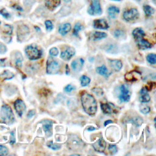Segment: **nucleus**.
I'll list each match as a JSON object with an SVG mask.
<instances>
[{"mask_svg": "<svg viewBox=\"0 0 156 156\" xmlns=\"http://www.w3.org/2000/svg\"><path fill=\"white\" fill-rule=\"evenodd\" d=\"M80 101L85 112L90 116H94L97 112L98 105L93 95L86 91H83L81 94Z\"/></svg>", "mask_w": 156, "mask_h": 156, "instance_id": "f257e3e1", "label": "nucleus"}, {"mask_svg": "<svg viewBox=\"0 0 156 156\" xmlns=\"http://www.w3.org/2000/svg\"><path fill=\"white\" fill-rule=\"evenodd\" d=\"M0 116L6 124H12L15 121V116L11 107L7 105H3L0 110Z\"/></svg>", "mask_w": 156, "mask_h": 156, "instance_id": "f03ea898", "label": "nucleus"}, {"mask_svg": "<svg viewBox=\"0 0 156 156\" xmlns=\"http://www.w3.org/2000/svg\"><path fill=\"white\" fill-rule=\"evenodd\" d=\"M25 53L27 58L30 60L39 59L42 55V51L36 44H32L26 46Z\"/></svg>", "mask_w": 156, "mask_h": 156, "instance_id": "7ed1b4c3", "label": "nucleus"}, {"mask_svg": "<svg viewBox=\"0 0 156 156\" xmlns=\"http://www.w3.org/2000/svg\"><path fill=\"white\" fill-rule=\"evenodd\" d=\"M60 69V62L52 57H49L46 62V73L48 74L58 73Z\"/></svg>", "mask_w": 156, "mask_h": 156, "instance_id": "20e7f679", "label": "nucleus"}, {"mask_svg": "<svg viewBox=\"0 0 156 156\" xmlns=\"http://www.w3.org/2000/svg\"><path fill=\"white\" fill-rule=\"evenodd\" d=\"M132 92L129 87L126 84H122L119 88L118 99L121 102H127L130 100Z\"/></svg>", "mask_w": 156, "mask_h": 156, "instance_id": "39448f33", "label": "nucleus"}, {"mask_svg": "<svg viewBox=\"0 0 156 156\" xmlns=\"http://www.w3.org/2000/svg\"><path fill=\"white\" fill-rule=\"evenodd\" d=\"M122 17L126 21H132L136 20L139 17V12L136 9L132 8L124 12Z\"/></svg>", "mask_w": 156, "mask_h": 156, "instance_id": "423d86ee", "label": "nucleus"}, {"mask_svg": "<svg viewBox=\"0 0 156 156\" xmlns=\"http://www.w3.org/2000/svg\"><path fill=\"white\" fill-rule=\"evenodd\" d=\"M101 108L104 114L109 115L112 113H116L118 111V107L109 102H101Z\"/></svg>", "mask_w": 156, "mask_h": 156, "instance_id": "0eeeda50", "label": "nucleus"}, {"mask_svg": "<svg viewBox=\"0 0 156 156\" xmlns=\"http://www.w3.org/2000/svg\"><path fill=\"white\" fill-rule=\"evenodd\" d=\"M87 12L90 15H101L102 13V9L99 0H91V5L88 9Z\"/></svg>", "mask_w": 156, "mask_h": 156, "instance_id": "6e6552de", "label": "nucleus"}, {"mask_svg": "<svg viewBox=\"0 0 156 156\" xmlns=\"http://www.w3.org/2000/svg\"><path fill=\"white\" fill-rule=\"evenodd\" d=\"M17 38L19 41H22L25 39L27 35L29 34V27L24 24H21L18 26L17 28Z\"/></svg>", "mask_w": 156, "mask_h": 156, "instance_id": "1a4fd4ad", "label": "nucleus"}, {"mask_svg": "<svg viewBox=\"0 0 156 156\" xmlns=\"http://www.w3.org/2000/svg\"><path fill=\"white\" fill-rule=\"evenodd\" d=\"M13 106L18 115L20 117H21L26 109V106L24 101L21 99H17L14 102Z\"/></svg>", "mask_w": 156, "mask_h": 156, "instance_id": "9d476101", "label": "nucleus"}, {"mask_svg": "<svg viewBox=\"0 0 156 156\" xmlns=\"http://www.w3.org/2000/svg\"><path fill=\"white\" fill-rule=\"evenodd\" d=\"M76 54V50L74 48L71 46H67L63 51H62L60 54V57L65 60H69Z\"/></svg>", "mask_w": 156, "mask_h": 156, "instance_id": "9b49d317", "label": "nucleus"}, {"mask_svg": "<svg viewBox=\"0 0 156 156\" xmlns=\"http://www.w3.org/2000/svg\"><path fill=\"white\" fill-rule=\"evenodd\" d=\"M84 63V60L82 58H79L74 60L71 63V66L74 72H79L81 71Z\"/></svg>", "mask_w": 156, "mask_h": 156, "instance_id": "f8f14e48", "label": "nucleus"}, {"mask_svg": "<svg viewBox=\"0 0 156 156\" xmlns=\"http://www.w3.org/2000/svg\"><path fill=\"white\" fill-rule=\"evenodd\" d=\"M92 146L96 151L99 152H102L104 151L106 147V143L102 138H101L98 140L94 143H93Z\"/></svg>", "mask_w": 156, "mask_h": 156, "instance_id": "ddd939ff", "label": "nucleus"}, {"mask_svg": "<svg viewBox=\"0 0 156 156\" xmlns=\"http://www.w3.org/2000/svg\"><path fill=\"white\" fill-rule=\"evenodd\" d=\"M93 27L98 29H107L109 26L105 19H97L93 21Z\"/></svg>", "mask_w": 156, "mask_h": 156, "instance_id": "4468645a", "label": "nucleus"}, {"mask_svg": "<svg viewBox=\"0 0 156 156\" xmlns=\"http://www.w3.org/2000/svg\"><path fill=\"white\" fill-rule=\"evenodd\" d=\"M151 100V97L148 93V90L146 87H143L140 91L139 101L141 103H146L149 102Z\"/></svg>", "mask_w": 156, "mask_h": 156, "instance_id": "2eb2a0df", "label": "nucleus"}, {"mask_svg": "<svg viewBox=\"0 0 156 156\" xmlns=\"http://www.w3.org/2000/svg\"><path fill=\"white\" fill-rule=\"evenodd\" d=\"M108 63L110 68L115 71H119L122 67V63L120 60L108 59Z\"/></svg>", "mask_w": 156, "mask_h": 156, "instance_id": "dca6fc26", "label": "nucleus"}, {"mask_svg": "<svg viewBox=\"0 0 156 156\" xmlns=\"http://www.w3.org/2000/svg\"><path fill=\"white\" fill-rule=\"evenodd\" d=\"M43 128L45 132V134L48 136H50L52 135V122L49 119H44L43 122Z\"/></svg>", "mask_w": 156, "mask_h": 156, "instance_id": "f3484780", "label": "nucleus"}, {"mask_svg": "<svg viewBox=\"0 0 156 156\" xmlns=\"http://www.w3.org/2000/svg\"><path fill=\"white\" fill-rule=\"evenodd\" d=\"M71 29V24L68 23H65L60 24V26H58V31L61 35L64 36L70 31Z\"/></svg>", "mask_w": 156, "mask_h": 156, "instance_id": "a211bd4d", "label": "nucleus"}, {"mask_svg": "<svg viewBox=\"0 0 156 156\" xmlns=\"http://www.w3.org/2000/svg\"><path fill=\"white\" fill-rule=\"evenodd\" d=\"M60 0H46L45 5L50 10H54L60 4Z\"/></svg>", "mask_w": 156, "mask_h": 156, "instance_id": "6ab92c4d", "label": "nucleus"}, {"mask_svg": "<svg viewBox=\"0 0 156 156\" xmlns=\"http://www.w3.org/2000/svg\"><path fill=\"white\" fill-rule=\"evenodd\" d=\"M137 46L140 49L145 50L152 48V44L147 40L141 38L137 40Z\"/></svg>", "mask_w": 156, "mask_h": 156, "instance_id": "aec40b11", "label": "nucleus"}, {"mask_svg": "<svg viewBox=\"0 0 156 156\" xmlns=\"http://www.w3.org/2000/svg\"><path fill=\"white\" fill-rule=\"evenodd\" d=\"M132 35L133 38L137 41L143 38V37L145 36V32L141 28L137 27L133 29V30L132 31Z\"/></svg>", "mask_w": 156, "mask_h": 156, "instance_id": "412c9836", "label": "nucleus"}, {"mask_svg": "<svg viewBox=\"0 0 156 156\" xmlns=\"http://www.w3.org/2000/svg\"><path fill=\"white\" fill-rule=\"evenodd\" d=\"M96 71L99 75L103 76L104 77H108L111 74L105 65H102L100 66L97 67L96 69Z\"/></svg>", "mask_w": 156, "mask_h": 156, "instance_id": "4be33fe9", "label": "nucleus"}, {"mask_svg": "<svg viewBox=\"0 0 156 156\" xmlns=\"http://www.w3.org/2000/svg\"><path fill=\"white\" fill-rule=\"evenodd\" d=\"M137 76H141V74L137 71H132L125 75V79L127 82H134L137 80Z\"/></svg>", "mask_w": 156, "mask_h": 156, "instance_id": "5701e85b", "label": "nucleus"}, {"mask_svg": "<svg viewBox=\"0 0 156 156\" xmlns=\"http://www.w3.org/2000/svg\"><path fill=\"white\" fill-rule=\"evenodd\" d=\"M23 60V57L20 52H16L13 55V62L14 64L16 67H21L22 65V62Z\"/></svg>", "mask_w": 156, "mask_h": 156, "instance_id": "b1692460", "label": "nucleus"}, {"mask_svg": "<svg viewBox=\"0 0 156 156\" xmlns=\"http://www.w3.org/2000/svg\"><path fill=\"white\" fill-rule=\"evenodd\" d=\"M108 16L110 18H115L116 17V14L119 13V9L115 5H111L108 8L107 10Z\"/></svg>", "mask_w": 156, "mask_h": 156, "instance_id": "393cba45", "label": "nucleus"}, {"mask_svg": "<svg viewBox=\"0 0 156 156\" xmlns=\"http://www.w3.org/2000/svg\"><path fill=\"white\" fill-rule=\"evenodd\" d=\"M15 74L9 70H5L0 74V79L2 80H10L13 78Z\"/></svg>", "mask_w": 156, "mask_h": 156, "instance_id": "a878e982", "label": "nucleus"}, {"mask_svg": "<svg viewBox=\"0 0 156 156\" xmlns=\"http://www.w3.org/2000/svg\"><path fill=\"white\" fill-rule=\"evenodd\" d=\"M107 36V34L103 32H99V31H95L91 35V39L93 40H101L102 38H105Z\"/></svg>", "mask_w": 156, "mask_h": 156, "instance_id": "bb28decb", "label": "nucleus"}, {"mask_svg": "<svg viewBox=\"0 0 156 156\" xmlns=\"http://www.w3.org/2000/svg\"><path fill=\"white\" fill-rule=\"evenodd\" d=\"M82 141L79 140V138L77 137H73L69 140V146L73 147V149L76 148H78V146L80 145Z\"/></svg>", "mask_w": 156, "mask_h": 156, "instance_id": "cd10ccee", "label": "nucleus"}, {"mask_svg": "<svg viewBox=\"0 0 156 156\" xmlns=\"http://www.w3.org/2000/svg\"><path fill=\"white\" fill-rule=\"evenodd\" d=\"M143 10L147 16H151L155 12V9L149 5H144L143 6Z\"/></svg>", "mask_w": 156, "mask_h": 156, "instance_id": "c85d7f7f", "label": "nucleus"}, {"mask_svg": "<svg viewBox=\"0 0 156 156\" xmlns=\"http://www.w3.org/2000/svg\"><path fill=\"white\" fill-rule=\"evenodd\" d=\"M13 32V27L10 24H5L2 27V33L7 35H11Z\"/></svg>", "mask_w": 156, "mask_h": 156, "instance_id": "c756f323", "label": "nucleus"}, {"mask_svg": "<svg viewBox=\"0 0 156 156\" xmlns=\"http://www.w3.org/2000/svg\"><path fill=\"white\" fill-rule=\"evenodd\" d=\"M80 84L82 87H86L89 85V83H90L91 79L89 77L85 75H82L80 77Z\"/></svg>", "mask_w": 156, "mask_h": 156, "instance_id": "7c9ffc66", "label": "nucleus"}, {"mask_svg": "<svg viewBox=\"0 0 156 156\" xmlns=\"http://www.w3.org/2000/svg\"><path fill=\"white\" fill-rule=\"evenodd\" d=\"M146 60L148 63L151 65L156 63V55L154 53H150L146 55Z\"/></svg>", "mask_w": 156, "mask_h": 156, "instance_id": "2f4dec72", "label": "nucleus"}, {"mask_svg": "<svg viewBox=\"0 0 156 156\" xmlns=\"http://www.w3.org/2000/svg\"><path fill=\"white\" fill-rule=\"evenodd\" d=\"M83 27V26L80 23H77L75 25L74 27L73 28V34L74 36H78L79 32L80 30H82Z\"/></svg>", "mask_w": 156, "mask_h": 156, "instance_id": "473e14b6", "label": "nucleus"}, {"mask_svg": "<svg viewBox=\"0 0 156 156\" xmlns=\"http://www.w3.org/2000/svg\"><path fill=\"white\" fill-rule=\"evenodd\" d=\"M113 35L116 38H123L125 36V32L121 29H116L113 32Z\"/></svg>", "mask_w": 156, "mask_h": 156, "instance_id": "72a5a7b5", "label": "nucleus"}, {"mask_svg": "<svg viewBox=\"0 0 156 156\" xmlns=\"http://www.w3.org/2000/svg\"><path fill=\"white\" fill-rule=\"evenodd\" d=\"M131 121L136 126H140L143 124V119L140 116L133 117V118H132Z\"/></svg>", "mask_w": 156, "mask_h": 156, "instance_id": "f704fd0d", "label": "nucleus"}, {"mask_svg": "<svg viewBox=\"0 0 156 156\" xmlns=\"http://www.w3.org/2000/svg\"><path fill=\"white\" fill-rule=\"evenodd\" d=\"M140 112L143 114L146 115V114H147V113H149L150 112L151 108H150V107L148 105H144V104H142V105H140Z\"/></svg>", "mask_w": 156, "mask_h": 156, "instance_id": "c9c22d12", "label": "nucleus"}, {"mask_svg": "<svg viewBox=\"0 0 156 156\" xmlns=\"http://www.w3.org/2000/svg\"><path fill=\"white\" fill-rule=\"evenodd\" d=\"M47 146L48 147H49L50 149H52V150H58L61 148V146L59 145V144H55V143H53V142L52 141L48 142L47 143Z\"/></svg>", "mask_w": 156, "mask_h": 156, "instance_id": "e433bc0d", "label": "nucleus"}, {"mask_svg": "<svg viewBox=\"0 0 156 156\" xmlns=\"http://www.w3.org/2000/svg\"><path fill=\"white\" fill-rule=\"evenodd\" d=\"M9 154V149L4 145L0 144V156L7 155Z\"/></svg>", "mask_w": 156, "mask_h": 156, "instance_id": "4c0bfd02", "label": "nucleus"}, {"mask_svg": "<svg viewBox=\"0 0 156 156\" xmlns=\"http://www.w3.org/2000/svg\"><path fill=\"white\" fill-rule=\"evenodd\" d=\"M92 91L97 96H102L104 94V91L102 88L99 87H94L92 89Z\"/></svg>", "mask_w": 156, "mask_h": 156, "instance_id": "58836bf2", "label": "nucleus"}, {"mask_svg": "<svg viewBox=\"0 0 156 156\" xmlns=\"http://www.w3.org/2000/svg\"><path fill=\"white\" fill-rule=\"evenodd\" d=\"M76 89V87L75 86H74L73 85L69 83V84H68L66 85L65 87H64V91L66 92V93H69V92H71L72 91Z\"/></svg>", "mask_w": 156, "mask_h": 156, "instance_id": "ea45409f", "label": "nucleus"}, {"mask_svg": "<svg viewBox=\"0 0 156 156\" xmlns=\"http://www.w3.org/2000/svg\"><path fill=\"white\" fill-rule=\"evenodd\" d=\"M45 24V26H46V30L48 31H51L53 28H54V26L51 22V21L50 20H46L44 23Z\"/></svg>", "mask_w": 156, "mask_h": 156, "instance_id": "a19ab883", "label": "nucleus"}, {"mask_svg": "<svg viewBox=\"0 0 156 156\" xmlns=\"http://www.w3.org/2000/svg\"><path fill=\"white\" fill-rule=\"evenodd\" d=\"M108 151H110V152L112 154H115L118 151V148H117V146L115 145V144H110L108 146Z\"/></svg>", "mask_w": 156, "mask_h": 156, "instance_id": "79ce46f5", "label": "nucleus"}, {"mask_svg": "<svg viewBox=\"0 0 156 156\" xmlns=\"http://www.w3.org/2000/svg\"><path fill=\"white\" fill-rule=\"evenodd\" d=\"M0 15L6 19H9L10 17V14L5 9H2L0 10Z\"/></svg>", "mask_w": 156, "mask_h": 156, "instance_id": "37998d69", "label": "nucleus"}, {"mask_svg": "<svg viewBox=\"0 0 156 156\" xmlns=\"http://www.w3.org/2000/svg\"><path fill=\"white\" fill-rule=\"evenodd\" d=\"M49 54L51 56H53V57L58 55V49L57 48H55V47L52 48L49 50Z\"/></svg>", "mask_w": 156, "mask_h": 156, "instance_id": "c03bdc74", "label": "nucleus"}, {"mask_svg": "<svg viewBox=\"0 0 156 156\" xmlns=\"http://www.w3.org/2000/svg\"><path fill=\"white\" fill-rule=\"evenodd\" d=\"M7 51V48L5 44L0 42V54H4Z\"/></svg>", "mask_w": 156, "mask_h": 156, "instance_id": "a18cd8bd", "label": "nucleus"}, {"mask_svg": "<svg viewBox=\"0 0 156 156\" xmlns=\"http://www.w3.org/2000/svg\"><path fill=\"white\" fill-rule=\"evenodd\" d=\"M15 143V132L13 131H12L10 133V143L11 144H13Z\"/></svg>", "mask_w": 156, "mask_h": 156, "instance_id": "49530a36", "label": "nucleus"}, {"mask_svg": "<svg viewBox=\"0 0 156 156\" xmlns=\"http://www.w3.org/2000/svg\"><path fill=\"white\" fill-rule=\"evenodd\" d=\"M35 114V110H30L28 112L27 114V116L28 118H32L33 116H34Z\"/></svg>", "mask_w": 156, "mask_h": 156, "instance_id": "de8ad7c7", "label": "nucleus"}, {"mask_svg": "<svg viewBox=\"0 0 156 156\" xmlns=\"http://www.w3.org/2000/svg\"><path fill=\"white\" fill-rule=\"evenodd\" d=\"M6 59L5 58H0V66H5L6 65H5V62Z\"/></svg>", "mask_w": 156, "mask_h": 156, "instance_id": "09e8293b", "label": "nucleus"}, {"mask_svg": "<svg viewBox=\"0 0 156 156\" xmlns=\"http://www.w3.org/2000/svg\"><path fill=\"white\" fill-rule=\"evenodd\" d=\"M13 7L14 9H15L16 10H17L23 11V9H22L19 5H18V4H15L14 6H13Z\"/></svg>", "mask_w": 156, "mask_h": 156, "instance_id": "8fccbe9b", "label": "nucleus"}, {"mask_svg": "<svg viewBox=\"0 0 156 156\" xmlns=\"http://www.w3.org/2000/svg\"><path fill=\"white\" fill-rule=\"evenodd\" d=\"M112 122H113V121H112V120H110V119L106 120V121L104 122V126H107L108 124H111V123H112Z\"/></svg>", "mask_w": 156, "mask_h": 156, "instance_id": "3c124183", "label": "nucleus"}, {"mask_svg": "<svg viewBox=\"0 0 156 156\" xmlns=\"http://www.w3.org/2000/svg\"><path fill=\"white\" fill-rule=\"evenodd\" d=\"M95 129H95L94 127H93V126H89V127L87 129V130L88 131V132H91V131L94 130Z\"/></svg>", "mask_w": 156, "mask_h": 156, "instance_id": "603ef678", "label": "nucleus"}, {"mask_svg": "<svg viewBox=\"0 0 156 156\" xmlns=\"http://www.w3.org/2000/svg\"><path fill=\"white\" fill-rule=\"evenodd\" d=\"M71 0H64V1H65V2H71Z\"/></svg>", "mask_w": 156, "mask_h": 156, "instance_id": "864d4df0", "label": "nucleus"}, {"mask_svg": "<svg viewBox=\"0 0 156 156\" xmlns=\"http://www.w3.org/2000/svg\"><path fill=\"white\" fill-rule=\"evenodd\" d=\"M113 1H121V0H113Z\"/></svg>", "mask_w": 156, "mask_h": 156, "instance_id": "5fc2aeb1", "label": "nucleus"}, {"mask_svg": "<svg viewBox=\"0 0 156 156\" xmlns=\"http://www.w3.org/2000/svg\"><path fill=\"white\" fill-rule=\"evenodd\" d=\"M0 24H1V21H0Z\"/></svg>", "mask_w": 156, "mask_h": 156, "instance_id": "6e6d98bb", "label": "nucleus"}]
</instances>
